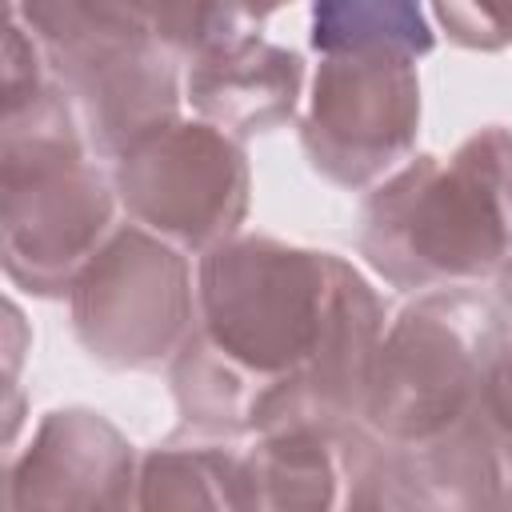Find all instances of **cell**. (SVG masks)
Listing matches in <instances>:
<instances>
[{"label": "cell", "instance_id": "obj_17", "mask_svg": "<svg viewBox=\"0 0 512 512\" xmlns=\"http://www.w3.org/2000/svg\"><path fill=\"white\" fill-rule=\"evenodd\" d=\"M484 408L496 428L512 440V340H496L488 376H484Z\"/></svg>", "mask_w": 512, "mask_h": 512}, {"label": "cell", "instance_id": "obj_3", "mask_svg": "<svg viewBox=\"0 0 512 512\" xmlns=\"http://www.w3.org/2000/svg\"><path fill=\"white\" fill-rule=\"evenodd\" d=\"M120 196L100 168L72 100L52 80L40 96L0 108V260L32 296H68L108 244Z\"/></svg>", "mask_w": 512, "mask_h": 512}, {"label": "cell", "instance_id": "obj_12", "mask_svg": "<svg viewBox=\"0 0 512 512\" xmlns=\"http://www.w3.org/2000/svg\"><path fill=\"white\" fill-rule=\"evenodd\" d=\"M232 440L180 428L164 444L140 452L132 492L120 512H244Z\"/></svg>", "mask_w": 512, "mask_h": 512}, {"label": "cell", "instance_id": "obj_13", "mask_svg": "<svg viewBox=\"0 0 512 512\" xmlns=\"http://www.w3.org/2000/svg\"><path fill=\"white\" fill-rule=\"evenodd\" d=\"M308 40L320 56L352 52V48H396L420 60L436 48V28L420 4L336 0V4H312Z\"/></svg>", "mask_w": 512, "mask_h": 512}, {"label": "cell", "instance_id": "obj_16", "mask_svg": "<svg viewBox=\"0 0 512 512\" xmlns=\"http://www.w3.org/2000/svg\"><path fill=\"white\" fill-rule=\"evenodd\" d=\"M428 16L444 24V36L460 48L500 52L512 44V12L508 8H476V4H436Z\"/></svg>", "mask_w": 512, "mask_h": 512}, {"label": "cell", "instance_id": "obj_10", "mask_svg": "<svg viewBox=\"0 0 512 512\" xmlns=\"http://www.w3.org/2000/svg\"><path fill=\"white\" fill-rule=\"evenodd\" d=\"M304 96V56L260 32L232 36L184 64V100L196 120L236 136L284 128Z\"/></svg>", "mask_w": 512, "mask_h": 512}, {"label": "cell", "instance_id": "obj_2", "mask_svg": "<svg viewBox=\"0 0 512 512\" xmlns=\"http://www.w3.org/2000/svg\"><path fill=\"white\" fill-rule=\"evenodd\" d=\"M360 256L400 292L472 288L512 260V128L412 156L360 204Z\"/></svg>", "mask_w": 512, "mask_h": 512}, {"label": "cell", "instance_id": "obj_14", "mask_svg": "<svg viewBox=\"0 0 512 512\" xmlns=\"http://www.w3.org/2000/svg\"><path fill=\"white\" fill-rule=\"evenodd\" d=\"M144 16L152 32L188 64L192 56L244 36L260 32L272 16L268 8H244V4H144Z\"/></svg>", "mask_w": 512, "mask_h": 512}, {"label": "cell", "instance_id": "obj_18", "mask_svg": "<svg viewBox=\"0 0 512 512\" xmlns=\"http://www.w3.org/2000/svg\"><path fill=\"white\" fill-rule=\"evenodd\" d=\"M488 304H492V320H496V340H512V260L496 268Z\"/></svg>", "mask_w": 512, "mask_h": 512}, {"label": "cell", "instance_id": "obj_5", "mask_svg": "<svg viewBox=\"0 0 512 512\" xmlns=\"http://www.w3.org/2000/svg\"><path fill=\"white\" fill-rule=\"evenodd\" d=\"M492 352L496 320L488 292H420L380 336L364 428L384 448H416L440 436L484 404Z\"/></svg>", "mask_w": 512, "mask_h": 512}, {"label": "cell", "instance_id": "obj_19", "mask_svg": "<svg viewBox=\"0 0 512 512\" xmlns=\"http://www.w3.org/2000/svg\"><path fill=\"white\" fill-rule=\"evenodd\" d=\"M492 512H512V492H508V496H504V500H500Z\"/></svg>", "mask_w": 512, "mask_h": 512}, {"label": "cell", "instance_id": "obj_8", "mask_svg": "<svg viewBox=\"0 0 512 512\" xmlns=\"http://www.w3.org/2000/svg\"><path fill=\"white\" fill-rule=\"evenodd\" d=\"M112 184L132 224L196 256L236 240L252 200L244 144L184 116L120 152Z\"/></svg>", "mask_w": 512, "mask_h": 512}, {"label": "cell", "instance_id": "obj_4", "mask_svg": "<svg viewBox=\"0 0 512 512\" xmlns=\"http://www.w3.org/2000/svg\"><path fill=\"white\" fill-rule=\"evenodd\" d=\"M12 12L40 40L96 156L116 160L148 132L180 120L184 60L152 32L144 4L48 0L12 4Z\"/></svg>", "mask_w": 512, "mask_h": 512}, {"label": "cell", "instance_id": "obj_11", "mask_svg": "<svg viewBox=\"0 0 512 512\" xmlns=\"http://www.w3.org/2000/svg\"><path fill=\"white\" fill-rule=\"evenodd\" d=\"M376 440H344L324 428H276L236 448L244 512H344L356 452Z\"/></svg>", "mask_w": 512, "mask_h": 512}, {"label": "cell", "instance_id": "obj_15", "mask_svg": "<svg viewBox=\"0 0 512 512\" xmlns=\"http://www.w3.org/2000/svg\"><path fill=\"white\" fill-rule=\"evenodd\" d=\"M344 512H436V508L412 480L400 452L384 448L380 440H368L356 452Z\"/></svg>", "mask_w": 512, "mask_h": 512}, {"label": "cell", "instance_id": "obj_1", "mask_svg": "<svg viewBox=\"0 0 512 512\" xmlns=\"http://www.w3.org/2000/svg\"><path fill=\"white\" fill-rule=\"evenodd\" d=\"M384 300L336 252L236 236L196 264V324L168 364L184 428L252 440L276 428H364Z\"/></svg>", "mask_w": 512, "mask_h": 512}, {"label": "cell", "instance_id": "obj_9", "mask_svg": "<svg viewBox=\"0 0 512 512\" xmlns=\"http://www.w3.org/2000/svg\"><path fill=\"white\" fill-rule=\"evenodd\" d=\"M140 452L96 408H52L8 460L4 512H120Z\"/></svg>", "mask_w": 512, "mask_h": 512}, {"label": "cell", "instance_id": "obj_6", "mask_svg": "<svg viewBox=\"0 0 512 512\" xmlns=\"http://www.w3.org/2000/svg\"><path fill=\"white\" fill-rule=\"evenodd\" d=\"M76 344L104 368L156 372L196 324L188 256L140 224H120L68 292Z\"/></svg>", "mask_w": 512, "mask_h": 512}, {"label": "cell", "instance_id": "obj_7", "mask_svg": "<svg viewBox=\"0 0 512 512\" xmlns=\"http://www.w3.org/2000/svg\"><path fill=\"white\" fill-rule=\"evenodd\" d=\"M420 132L416 56L396 48H352L320 56L300 116V148L316 176L360 192L412 160Z\"/></svg>", "mask_w": 512, "mask_h": 512}]
</instances>
